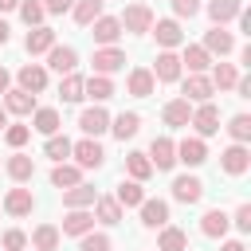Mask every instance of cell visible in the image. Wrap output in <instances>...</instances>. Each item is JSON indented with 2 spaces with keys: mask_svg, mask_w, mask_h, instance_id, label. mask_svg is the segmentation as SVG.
<instances>
[{
  "mask_svg": "<svg viewBox=\"0 0 251 251\" xmlns=\"http://www.w3.org/2000/svg\"><path fill=\"white\" fill-rule=\"evenodd\" d=\"M90 63H94V75H106V78H110L114 71L126 67V51H122V47H98Z\"/></svg>",
  "mask_w": 251,
  "mask_h": 251,
  "instance_id": "10",
  "label": "cell"
},
{
  "mask_svg": "<svg viewBox=\"0 0 251 251\" xmlns=\"http://www.w3.org/2000/svg\"><path fill=\"white\" fill-rule=\"evenodd\" d=\"M141 129V114H133V110H126V114H118V118H110V133L118 137V141H126V137H133Z\"/></svg>",
  "mask_w": 251,
  "mask_h": 251,
  "instance_id": "29",
  "label": "cell"
},
{
  "mask_svg": "<svg viewBox=\"0 0 251 251\" xmlns=\"http://www.w3.org/2000/svg\"><path fill=\"white\" fill-rule=\"evenodd\" d=\"M114 200H118L122 208H141V200H145V188H141L137 180H122V184H118V192H114Z\"/></svg>",
  "mask_w": 251,
  "mask_h": 251,
  "instance_id": "33",
  "label": "cell"
},
{
  "mask_svg": "<svg viewBox=\"0 0 251 251\" xmlns=\"http://www.w3.org/2000/svg\"><path fill=\"white\" fill-rule=\"evenodd\" d=\"M0 106H4L8 114H20V118H24V114H35V94H27V90L16 86V90H8V94L0 98Z\"/></svg>",
  "mask_w": 251,
  "mask_h": 251,
  "instance_id": "22",
  "label": "cell"
},
{
  "mask_svg": "<svg viewBox=\"0 0 251 251\" xmlns=\"http://www.w3.org/2000/svg\"><path fill=\"white\" fill-rule=\"evenodd\" d=\"M90 27H94L90 35H94L98 47H118V39H122V24H118V16H98Z\"/></svg>",
  "mask_w": 251,
  "mask_h": 251,
  "instance_id": "8",
  "label": "cell"
},
{
  "mask_svg": "<svg viewBox=\"0 0 251 251\" xmlns=\"http://www.w3.org/2000/svg\"><path fill=\"white\" fill-rule=\"evenodd\" d=\"M16 82H20V90H27V94H43V90H47V67H43V63H24V67L16 71Z\"/></svg>",
  "mask_w": 251,
  "mask_h": 251,
  "instance_id": "4",
  "label": "cell"
},
{
  "mask_svg": "<svg viewBox=\"0 0 251 251\" xmlns=\"http://www.w3.org/2000/svg\"><path fill=\"white\" fill-rule=\"evenodd\" d=\"M82 82H86V78L75 75V71L63 75V82H59V98H63V102H82Z\"/></svg>",
  "mask_w": 251,
  "mask_h": 251,
  "instance_id": "40",
  "label": "cell"
},
{
  "mask_svg": "<svg viewBox=\"0 0 251 251\" xmlns=\"http://www.w3.org/2000/svg\"><path fill=\"white\" fill-rule=\"evenodd\" d=\"M220 169H224L227 176H243V173L251 169V153H247V145H227V149L220 153Z\"/></svg>",
  "mask_w": 251,
  "mask_h": 251,
  "instance_id": "6",
  "label": "cell"
},
{
  "mask_svg": "<svg viewBox=\"0 0 251 251\" xmlns=\"http://www.w3.org/2000/svg\"><path fill=\"white\" fill-rule=\"evenodd\" d=\"M149 31H153V39H157V47H161V51H173V47H180V43H184V31H180V24H176V20H157Z\"/></svg>",
  "mask_w": 251,
  "mask_h": 251,
  "instance_id": "9",
  "label": "cell"
},
{
  "mask_svg": "<svg viewBox=\"0 0 251 251\" xmlns=\"http://www.w3.org/2000/svg\"><path fill=\"white\" fill-rule=\"evenodd\" d=\"M118 24H122V31H133V35H145V31L153 27V12H149L145 4H126V12L118 16Z\"/></svg>",
  "mask_w": 251,
  "mask_h": 251,
  "instance_id": "2",
  "label": "cell"
},
{
  "mask_svg": "<svg viewBox=\"0 0 251 251\" xmlns=\"http://www.w3.org/2000/svg\"><path fill=\"white\" fill-rule=\"evenodd\" d=\"M4 126H8V110L0 106V133H4Z\"/></svg>",
  "mask_w": 251,
  "mask_h": 251,
  "instance_id": "55",
  "label": "cell"
},
{
  "mask_svg": "<svg viewBox=\"0 0 251 251\" xmlns=\"http://www.w3.org/2000/svg\"><path fill=\"white\" fill-rule=\"evenodd\" d=\"M59 110L55 106H35V114H31V129H39L43 137H55L59 133Z\"/></svg>",
  "mask_w": 251,
  "mask_h": 251,
  "instance_id": "24",
  "label": "cell"
},
{
  "mask_svg": "<svg viewBox=\"0 0 251 251\" xmlns=\"http://www.w3.org/2000/svg\"><path fill=\"white\" fill-rule=\"evenodd\" d=\"M78 251H114V243H110V235H102V231H86V235L78 239Z\"/></svg>",
  "mask_w": 251,
  "mask_h": 251,
  "instance_id": "44",
  "label": "cell"
},
{
  "mask_svg": "<svg viewBox=\"0 0 251 251\" xmlns=\"http://www.w3.org/2000/svg\"><path fill=\"white\" fill-rule=\"evenodd\" d=\"M235 82H239V71L231 63H216L212 67V86L216 90H235Z\"/></svg>",
  "mask_w": 251,
  "mask_h": 251,
  "instance_id": "38",
  "label": "cell"
},
{
  "mask_svg": "<svg viewBox=\"0 0 251 251\" xmlns=\"http://www.w3.org/2000/svg\"><path fill=\"white\" fill-rule=\"evenodd\" d=\"M47 67H51V71H59V75H71V71L78 67V51H75V47H59V43H55V47L47 51Z\"/></svg>",
  "mask_w": 251,
  "mask_h": 251,
  "instance_id": "21",
  "label": "cell"
},
{
  "mask_svg": "<svg viewBox=\"0 0 251 251\" xmlns=\"http://www.w3.org/2000/svg\"><path fill=\"white\" fill-rule=\"evenodd\" d=\"M39 4H43V12H47V16H63V12H71V4H75V0H39Z\"/></svg>",
  "mask_w": 251,
  "mask_h": 251,
  "instance_id": "49",
  "label": "cell"
},
{
  "mask_svg": "<svg viewBox=\"0 0 251 251\" xmlns=\"http://www.w3.org/2000/svg\"><path fill=\"white\" fill-rule=\"evenodd\" d=\"M59 247V227L55 224H39L31 231V251H55Z\"/></svg>",
  "mask_w": 251,
  "mask_h": 251,
  "instance_id": "34",
  "label": "cell"
},
{
  "mask_svg": "<svg viewBox=\"0 0 251 251\" xmlns=\"http://www.w3.org/2000/svg\"><path fill=\"white\" fill-rule=\"evenodd\" d=\"M141 224H145V227H165V224H169V204L145 196V200H141Z\"/></svg>",
  "mask_w": 251,
  "mask_h": 251,
  "instance_id": "25",
  "label": "cell"
},
{
  "mask_svg": "<svg viewBox=\"0 0 251 251\" xmlns=\"http://www.w3.org/2000/svg\"><path fill=\"white\" fill-rule=\"evenodd\" d=\"M51 184H55V188H75V184H82V169L63 161V165L51 169Z\"/></svg>",
  "mask_w": 251,
  "mask_h": 251,
  "instance_id": "32",
  "label": "cell"
},
{
  "mask_svg": "<svg viewBox=\"0 0 251 251\" xmlns=\"http://www.w3.org/2000/svg\"><path fill=\"white\" fill-rule=\"evenodd\" d=\"M27 137H31V126H4V141H8L12 149H24Z\"/></svg>",
  "mask_w": 251,
  "mask_h": 251,
  "instance_id": "45",
  "label": "cell"
},
{
  "mask_svg": "<svg viewBox=\"0 0 251 251\" xmlns=\"http://www.w3.org/2000/svg\"><path fill=\"white\" fill-rule=\"evenodd\" d=\"M188 126L196 129V137H212V133L220 129V110H216V102H200V106L192 110Z\"/></svg>",
  "mask_w": 251,
  "mask_h": 251,
  "instance_id": "3",
  "label": "cell"
},
{
  "mask_svg": "<svg viewBox=\"0 0 251 251\" xmlns=\"http://www.w3.org/2000/svg\"><path fill=\"white\" fill-rule=\"evenodd\" d=\"M227 220H231L239 231H251V204H239V208H235V216H227Z\"/></svg>",
  "mask_w": 251,
  "mask_h": 251,
  "instance_id": "48",
  "label": "cell"
},
{
  "mask_svg": "<svg viewBox=\"0 0 251 251\" xmlns=\"http://www.w3.org/2000/svg\"><path fill=\"white\" fill-rule=\"evenodd\" d=\"M161 118H165V126H173V129H184V126H188V118H192V102H184V98H173V102H165Z\"/></svg>",
  "mask_w": 251,
  "mask_h": 251,
  "instance_id": "23",
  "label": "cell"
},
{
  "mask_svg": "<svg viewBox=\"0 0 251 251\" xmlns=\"http://www.w3.org/2000/svg\"><path fill=\"white\" fill-rule=\"evenodd\" d=\"M212 94H216V86H212V78L208 75H188L184 78V102H212Z\"/></svg>",
  "mask_w": 251,
  "mask_h": 251,
  "instance_id": "14",
  "label": "cell"
},
{
  "mask_svg": "<svg viewBox=\"0 0 251 251\" xmlns=\"http://www.w3.org/2000/svg\"><path fill=\"white\" fill-rule=\"evenodd\" d=\"M86 231H94V212H86V208H71L67 220H63V231H59V235H75V239H82Z\"/></svg>",
  "mask_w": 251,
  "mask_h": 251,
  "instance_id": "12",
  "label": "cell"
},
{
  "mask_svg": "<svg viewBox=\"0 0 251 251\" xmlns=\"http://www.w3.org/2000/svg\"><path fill=\"white\" fill-rule=\"evenodd\" d=\"M220 251H247V247H243V239H224Z\"/></svg>",
  "mask_w": 251,
  "mask_h": 251,
  "instance_id": "50",
  "label": "cell"
},
{
  "mask_svg": "<svg viewBox=\"0 0 251 251\" xmlns=\"http://www.w3.org/2000/svg\"><path fill=\"white\" fill-rule=\"evenodd\" d=\"M227 227H231V220H227V212H224V208H208V212L200 216V231H204L208 239H224V235H227Z\"/></svg>",
  "mask_w": 251,
  "mask_h": 251,
  "instance_id": "16",
  "label": "cell"
},
{
  "mask_svg": "<svg viewBox=\"0 0 251 251\" xmlns=\"http://www.w3.org/2000/svg\"><path fill=\"white\" fill-rule=\"evenodd\" d=\"M176 161H184V165H204L208 161V145H204V137H184L180 145H176Z\"/></svg>",
  "mask_w": 251,
  "mask_h": 251,
  "instance_id": "19",
  "label": "cell"
},
{
  "mask_svg": "<svg viewBox=\"0 0 251 251\" xmlns=\"http://www.w3.org/2000/svg\"><path fill=\"white\" fill-rule=\"evenodd\" d=\"M78 129H82L86 137H98V133H106V129H110V114H106L102 106H90V110H82V114H78Z\"/></svg>",
  "mask_w": 251,
  "mask_h": 251,
  "instance_id": "15",
  "label": "cell"
},
{
  "mask_svg": "<svg viewBox=\"0 0 251 251\" xmlns=\"http://www.w3.org/2000/svg\"><path fill=\"white\" fill-rule=\"evenodd\" d=\"M8 90H12V75H8V71H4V67H0V98H4V94H8Z\"/></svg>",
  "mask_w": 251,
  "mask_h": 251,
  "instance_id": "51",
  "label": "cell"
},
{
  "mask_svg": "<svg viewBox=\"0 0 251 251\" xmlns=\"http://www.w3.org/2000/svg\"><path fill=\"white\" fill-rule=\"evenodd\" d=\"M126 173H129V180H149L153 176V165H149V157L145 153H126Z\"/></svg>",
  "mask_w": 251,
  "mask_h": 251,
  "instance_id": "36",
  "label": "cell"
},
{
  "mask_svg": "<svg viewBox=\"0 0 251 251\" xmlns=\"http://www.w3.org/2000/svg\"><path fill=\"white\" fill-rule=\"evenodd\" d=\"M24 47H27V55H47V51L55 47V31H51L47 24H39V27H31V31H27Z\"/></svg>",
  "mask_w": 251,
  "mask_h": 251,
  "instance_id": "20",
  "label": "cell"
},
{
  "mask_svg": "<svg viewBox=\"0 0 251 251\" xmlns=\"http://www.w3.org/2000/svg\"><path fill=\"white\" fill-rule=\"evenodd\" d=\"M153 78L157 82H176L180 78V55L176 51H161L157 63H153Z\"/></svg>",
  "mask_w": 251,
  "mask_h": 251,
  "instance_id": "17",
  "label": "cell"
},
{
  "mask_svg": "<svg viewBox=\"0 0 251 251\" xmlns=\"http://www.w3.org/2000/svg\"><path fill=\"white\" fill-rule=\"evenodd\" d=\"M184 63H188V71H192V75H204V71L212 67V55H208L200 43H188V47H184V55H180V67H184Z\"/></svg>",
  "mask_w": 251,
  "mask_h": 251,
  "instance_id": "31",
  "label": "cell"
},
{
  "mask_svg": "<svg viewBox=\"0 0 251 251\" xmlns=\"http://www.w3.org/2000/svg\"><path fill=\"white\" fill-rule=\"evenodd\" d=\"M227 133H231L235 145H247V141H251V118H247V114H235V118L227 122Z\"/></svg>",
  "mask_w": 251,
  "mask_h": 251,
  "instance_id": "42",
  "label": "cell"
},
{
  "mask_svg": "<svg viewBox=\"0 0 251 251\" xmlns=\"http://www.w3.org/2000/svg\"><path fill=\"white\" fill-rule=\"evenodd\" d=\"M173 200H176V204H200V200H204V180H200V176H188V173L176 176V180H173Z\"/></svg>",
  "mask_w": 251,
  "mask_h": 251,
  "instance_id": "7",
  "label": "cell"
},
{
  "mask_svg": "<svg viewBox=\"0 0 251 251\" xmlns=\"http://www.w3.org/2000/svg\"><path fill=\"white\" fill-rule=\"evenodd\" d=\"M20 8V0H0V12H16Z\"/></svg>",
  "mask_w": 251,
  "mask_h": 251,
  "instance_id": "53",
  "label": "cell"
},
{
  "mask_svg": "<svg viewBox=\"0 0 251 251\" xmlns=\"http://www.w3.org/2000/svg\"><path fill=\"white\" fill-rule=\"evenodd\" d=\"M149 165L153 169H161V173H169L173 165H176V141L173 137H153V145H149Z\"/></svg>",
  "mask_w": 251,
  "mask_h": 251,
  "instance_id": "5",
  "label": "cell"
},
{
  "mask_svg": "<svg viewBox=\"0 0 251 251\" xmlns=\"http://www.w3.org/2000/svg\"><path fill=\"white\" fill-rule=\"evenodd\" d=\"M239 12H243V0H208V16H212L216 27H224V24L235 20Z\"/></svg>",
  "mask_w": 251,
  "mask_h": 251,
  "instance_id": "27",
  "label": "cell"
},
{
  "mask_svg": "<svg viewBox=\"0 0 251 251\" xmlns=\"http://www.w3.org/2000/svg\"><path fill=\"white\" fill-rule=\"evenodd\" d=\"M71 157H75L78 169H102V161H106V153H102V145H98L94 137L71 141Z\"/></svg>",
  "mask_w": 251,
  "mask_h": 251,
  "instance_id": "1",
  "label": "cell"
},
{
  "mask_svg": "<svg viewBox=\"0 0 251 251\" xmlns=\"http://www.w3.org/2000/svg\"><path fill=\"white\" fill-rule=\"evenodd\" d=\"M200 47H204L208 55H220V59H224V55L235 51V35L224 31V27H212V31H204V43H200Z\"/></svg>",
  "mask_w": 251,
  "mask_h": 251,
  "instance_id": "13",
  "label": "cell"
},
{
  "mask_svg": "<svg viewBox=\"0 0 251 251\" xmlns=\"http://www.w3.org/2000/svg\"><path fill=\"white\" fill-rule=\"evenodd\" d=\"M71 16H75L82 27H90V24L102 16V0H75V4H71Z\"/></svg>",
  "mask_w": 251,
  "mask_h": 251,
  "instance_id": "37",
  "label": "cell"
},
{
  "mask_svg": "<svg viewBox=\"0 0 251 251\" xmlns=\"http://www.w3.org/2000/svg\"><path fill=\"white\" fill-rule=\"evenodd\" d=\"M4 43H8V24L0 20V47H4Z\"/></svg>",
  "mask_w": 251,
  "mask_h": 251,
  "instance_id": "54",
  "label": "cell"
},
{
  "mask_svg": "<svg viewBox=\"0 0 251 251\" xmlns=\"http://www.w3.org/2000/svg\"><path fill=\"white\" fill-rule=\"evenodd\" d=\"M157 251H188V235L173 224L161 227V239H157Z\"/></svg>",
  "mask_w": 251,
  "mask_h": 251,
  "instance_id": "35",
  "label": "cell"
},
{
  "mask_svg": "<svg viewBox=\"0 0 251 251\" xmlns=\"http://www.w3.org/2000/svg\"><path fill=\"white\" fill-rule=\"evenodd\" d=\"M126 86H129V94H133V98H149V94L157 90V78H153V71H149V67H133V71H129V78H126Z\"/></svg>",
  "mask_w": 251,
  "mask_h": 251,
  "instance_id": "18",
  "label": "cell"
},
{
  "mask_svg": "<svg viewBox=\"0 0 251 251\" xmlns=\"http://www.w3.org/2000/svg\"><path fill=\"white\" fill-rule=\"evenodd\" d=\"M94 220H102V224H118V220H122V204H118L114 196H98V200H94Z\"/></svg>",
  "mask_w": 251,
  "mask_h": 251,
  "instance_id": "39",
  "label": "cell"
},
{
  "mask_svg": "<svg viewBox=\"0 0 251 251\" xmlns=\"http://www.w3.org/2000/svg\"><path fill=\"white\" fill-rule=\"evenodd\" d=\"M43 16H47V12H43V4H39V0H20V20H24L27 27H39V24H43Z\"/></svg>",
  "mask_w": 251,
  "mask_h": 251,
  "instance_id": "43",
  "label": "cell"
},
{
  "mask_svg": "<svg viewBox=\"0 0 251 251\" xmlns=\"http://www.w3.org/2000/svg\"><path fill=\"white\" fill-rule=\"evenodd\" d=\"M0 243H4V251H24V247H27V235H24L20 227H8Z\"/></svg>",
  "mask_w": 251,
  "mask_h": 251,
  "instance_id": "46",
  "label": "cell"
},
{
  "mask_svg": "<svg viewBox=\"0 0 251 251\" xmlns=\"http://www.w3.org/2000/svg\"><path fill=\"white\" fill-rule=\"evenodd\" d=\"M173 12H176V20H192L200 12V0H173Z\"/></svg>",
  "mask_w": 251,
  "mask_h": 251,
  "instance_id": "47",
  "label": "cell"
},
{
  "mask_svg": "<svg viewBox=\"0 0 251 251\" xmlns=\"http://www.w3.org/2000/svg\"><path fill=\"white\" fill-rule=\"evenodd\" d=\"M4 169H8V176H12L16 184H24V180H31V176H35V161H31L27 153H12Z\"/></svg>",
  "mask_w": 251,
  "mask_h": 251,
  "instance_id": "30",
  "label": "cell"
},
{
  "mask_svg": "<svg viewBox=\"0 0 251 251\" xmlns=\"http://www.w3.org/2000/svg\"><path fill=\"white\" fill-rule=\"evenodd\" d=\"M43 157H51L55 165H63V161L71 157V141H67L63 133H55V137H47V145H43Z\"/></svg>",
  "mask_w": 251,
  "mask_h": 251,
  "instance_id": "41",
  "label": "cell"
},
{
  "mask_svg": "<svg viewBox=\"0 0 251 251\" xmlns=\"http://www.w3.org/2000/svg\"><path fill=\"white\" fill-rule=\"evenodd\" d=\"M94 200H98V192H94L90 184L63 188V208H67V212H71V208H94Z\"/></svg>",
  "mask_w": 251,
  "mask_h": 251,
  "instance_id": "26",
  "label": "cell"
},
{
  "mask_svg": "<svg viewBox=\"0 0 251 251\" xmlns=\"http://www.w3.org/2000/svg\"><path fill=\"white\" fill-rule=\"evenodd\" d=\"M235 90H239V98H251V78H239Z\"/></svg>",
  "mask_w": 251,
  "mask_h": 251,
  "instance_id": "52",
  "label": "cell"
},
{
  "mask_svg": "<svg viewBox=\"0 0 251 251\" xmlns=\"http://www.w3.org/2000/svg\"><path fill=\"white\" fill-rule=\"evenodd\" d=\"M82 98H94V102L102 106L106 98H114V82H110L106 75H90V78L82 82Z\"/></svg>",
  "mask_w": 251,
  "mask_h": 251,
  "instance_id": "28",
  "label": "cell"
},
{
  "mask_svg": "<svg viewBox=\"0 0 251 251\" xmlns=\"http://www.w3.org/2000/svg\"><path fill=\"white\" fill-rule=\"evenodd\" d=\"M31 208H35V196H31V188H8L4 192V212L8 216H31Z\"/></svg>",
  "mask_w": 251,
  "mask_h": 251,
  "instance_id": "11",
  "label": "cell"
}]
</instances>
